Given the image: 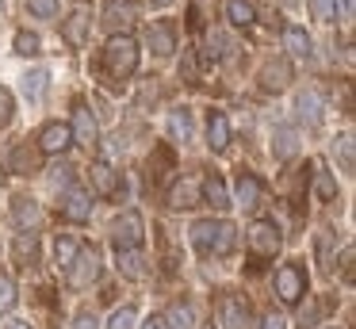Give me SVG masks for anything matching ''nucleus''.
<instances>
[{
	"label": "nucleus",
	"instance_id": "10",
	"mask_svg": "<svg viewBox=\"0 0 356 329\" xmlns=\"http://www.w3.org/2000/svg\"><path fill=\"white\" fill-rule=\"evenodd\" d=\"M222 326L226 329H253V314H249V303L238 295L222 298Z\"/></svg>",
	"mask_w": 356,
	"mask_h": 329
},
{
	"label": "nucleus",
	"instance_id": "40",
	"mask_svg": "<svg viewBox=\"0 0 356 329\" xmlns=\"http://www.w3.org/2000/svg\"><path fill=\"white\" fill-rule=\"evenodd\" d=\"M318 260H322V268H330V230L318 234Z\"/></svg>",
	"mask_w": 356,
	"mask_h": 329
},
{
	"label": "nucleus",
	"instance_id": "20",
	"mask_svg": "<svg viewBox=\"0 0 356 329\" xmlns=\"http://www.w3.org/2000/svg\"><path fill=\"white\" fill-rule=\"evenodd\" d=\"M77 252H81V237L77 234H58V241H54V264L58 268H70Z\"/></svg>",
	"mask_w": 356,
	"mask_h": 329
},
{
	"label": "nucleus",
	"instance_id": "23",
	"mask_svg": "<svg viewBox=\"0 0 356 329\" xmlns=\"http://www.w3.org/2000/svg\"><path fill=\"white\" fill-rule=\"evenodd\" d=\"M12 218H16L19 230H31L35 222H39V203H35V199H27V195H19L16 203H12Z\"/></svg>",
	"mask_w": 356,
	"mask_h": 329
},
{
	"label": "nucleus",
	"instance_id": "9",
	"mask_svg": "<svg viewBox=\"0 0 356 329\" xmlns=\"http://www.w3.org/2000/svg\"><path fill=\"white\" fill-rule=\"evenodd\" d=\"M295 111H299V119L307 122V127H318V122H322V111H325L322 92H318V88L299 92V96H295Z\"/></svg>",
	"mask_w": 356,
	"mask_h": 329
},
{
	"label": "nucleus",
	"instance_id": "37",
	"mask_svg": "<svg viewBox=\"0 0 356 329\" xmlns=\"http://www.w3.org/2000/svg\"><path fill=\"white\" fill-rule=\"evenodd\" d=\"M16 54H24V58L39 54V35H31V31H19V35H16Z\"/></svg>",
	"mask_w": 356,
	"mask_h": 329
},
{
	"label": "nucleus",
	"instance_id": "33",
	"mask_svg": "<svg viewBox=\"0 0 356 329\" xmlns=\"http://www.w3.org/2000/svg\"><path fill=\"white\" fill-rule=\"evenodd\" d=\"M337 157H341V168H345V172H356V145H353V134H341V138H337Z\"/></svg>",
	"mask_w": 356,
	"mask_h": 329
},
{
	"label": "nucleus",
	"instance_id": "49",
	"mask_svg": "<svg viewBox=\"0 0 356 329\" xmlns=\"http://www.w3.org/2000/svg\"><path fill=\"white\" fill-rule=\"evenodd\" d=\"M123 4H127V0H123Z\"/></svg>",
	"mask_w": 356,
	"mask_h": 329
},
{
	"label": "nucleus",
	"instance_id": "46",
	"mask_svg": "<svg viewBox=\"0 0 356 329\" xmlns=\"http://www.w3.org/2000/svg\"><path fill=\"white\" fill-rule=\"evenodd\" d=\"M172 0H149V8H169Z\"/></svg>",
	"mask_w": 356,
	"mask_h": 329
},
{
	"label": "nucleus",
	"instance_id": "11",
	"mask_svg": "<svg viewBox=\"0 0 356 329\" xmlns=\"http://www.w3.org/2000/svg\"><path fill=\"white\" fill-rule=\"evenodd\" d=\"M70 142H73V134H70L65 122H47V127L39 130V150L42 153H62Z\"/></svg>",
	"mask_w": 356,
	"mask_h": 329
},
{
	"label": "nucleus",
	"instance_id": "8",
	"mask_svg": "<svg viewBox=\"0 0 356 329\" xmlns=\"http://www.w3.org/2000/svg\"><path fill=\"white\" fill-rule=\"evenodd\" d=\"M62 214L70 222H85L88 214H92V195H88L85 188H77V184H70L62 195Z\"/></svg>",
	"mask_w": 356,
	"mask_h": 329
},
{
	"label": "nucleus",
	"instance_id": "25",
	"mask_svg": "<svg viewBox=\"0 0 356 329\" xmlns=\"http://www.w3.org/2000/svg\"><path fill=\"white\" fill-rule=\"evenodd\" d=\"M12 172H39V150L31 142L16 145V153H12Z\"/></svg>",
	"mask_w": 356,
	"mask_h": 329
},
{
	"label": "nucleus",
	"instance_id": "5",
	"mask_svg": "<svg viewBox=\"0 0 356 329\" xmlns=\"http://www.w3.org/2000/svg\"><path fill=\"white\" fill-rule=\"evenodd\" d=\"M276 295L284 306H295L302 295H307V272L299 264H284L276 268Z\"/></svg>",
	"mask_w": 356,
	"mask_h": 329
},
{
	"label": "nucleus",
	"instance_id": "21",
	"mask_svg": "<svg viewBox=\"0 0 356 329\" xmlns=\"http://www.w3.org/2000/svg\"><path fill=\"white\" fill-rule=\"evenodd\" d=\"M284 46H287V54H295V58H310V35L302 27H295V23L284 27Z\"/></svg>",
	"mask_w": 356,
	"mask_h": 329
},
{
	"label": "nucleus",
	"instance_id": "26",
	"mask_svg": "<svg viewBox=\"0 0 356 329\" xmlns=\"http://www.w3.org/2000/svg\"><path fill=\"white\" fill-rule=\"evenodd\" d=\"M119 272H123L127 280H142V275H146V257H142V249L119 252Z\"/></svg>",
	"mask_w": 356,
	"mask_h": 329
},
{
	"label": "nucleus",
	"instance_id": "2",
	"mask_svg": "<svg viewBox=\"0 0 356 329\" xmlns=\"http://www.w3.org/2000/svg\"><path fill=\"white\" fill-rule=\"evenodd\" d=\"M138 69V42L131 35H111L104 46V73L111 81H127Z\"/></svg>",
	"mask_w": 356,
	"mask_h": 329
},
{
	"label": "nucleus",
	"instance_id": "28",
	"mask_svg": "<svg viewBox=\"0 0 356 329\" xmlns=\"http://www.w3.org/2000/svg\"><path fill=\"white\" fill-rule=\"evenodd\" d=\"M35 257H39V237H35L31 230H24V234L16 237V260L31 268V264H35Z\"/></svg>",
	"mask_w": 356,
	"mask_h": 329
},
{
	"label": "nucleus",
	"instance_id": "1",
	"mask_svg": "<svg viewBox=\"0 0 356 329\" xmlns=\"http://www.w3.org/2000/svg\"><path fill=\"white\" fill-rule=\"evenodd\" d=\"M192 245L200 252H207V257H226L238 245V230L222 218H203L192 226Z\"/></svg>",
	"mask_w": 356,
	"mask_h": 329
},
{
	"label": "nucleus",
	"instance_id": "48",
	"mask_svg": "<svg viewBox=\"0 0 356 329\" xmlns=\"http://www.w3.org/2000/svg\"><path fill=\"white\" fill-rule=\"evenodd\" d=\"M0 8H4V0H0Z\"/></svg>",
	"mask_w": 356,
	"mask_h": 329
},
{
	"label": "nucleus",
	"instance_id": "4",
	"mask_svg": "<svg viewBox=\"0 0 356 329\" xmlns=\"http://www.w3.org/2000/svg\"><path fill=\"white\" fill-rule=\"evenodd\" d=\"M142 234H146V226H142V214H138V211H123V214L115 218V226H111V241H115L119 252L138 249V245H142Z\"/></svg>",
	"mask_w": 356,
	"mask_h": 329
},
{
	"label": "nucleus",
	"instance_id": "14",
	"mask_svg": "<svg viewBox=\"0 0 356 329\" xmlns=\"http://www.w3.org/2000/svg\"><path fill=\"white\" fill-rule=\"evenodd\" d=\"M70 134L77 138L81 145H92V142H96V119H92V111H88V104H77V107H73V127H70Z\"/></svg>",
	"mask_w": 356,
	"mask_h": 329
},
{
	"label": "nucleus",
	"instance_id": "3",
	"mask_svg": "<svg viewBox=\"0 0 356 329\" xmlns=\"http://www.w3.org/2000/svg\"><path fill=\"white\" fill-rule=\"evenodd\" d=\"M100 249H88V245H81V252L73 257V264L65 268V280H70V287H92L96 280H100Z\"/></svg>",
	"mask_w": 356,
	"mask_h": 329
},
{
	"label": "nucleus",
	"instance_id": "36",
	"mask_svg": "<svg viewBox=\"0 0 356 329\" xmlns=\"http://www.w3.org/2000/svg\"><path fill=\"white\" fill-rule=\"evenodd\" d=\"M16 306V283L8 275H0V314H8Z\"/></svg>",
	"mask_w": 356,
	"mask_h": 329
},
{
	"label": "nucleus",
	"instance_id": "44",
	"mask_svg": "<svg viewBox=\"0 0 356 329\" xmlns=\"http://www.w3.org/2000/svg\"><path fill=\"white\" fill-rule=\"evenodd\" d=\"M261 329H287V321L280 318V314H268V318L261 321Z\"/></svg>",
	"mask_w": 356,
	"mask_h": 329
},
{
	"label": "nucleus",
	"instance_id": "39",
	"mask_svg": "<svg viewBox=\"0 0 356 329\" xmlns=\"http://www.w3.org/2000/svg\"><path fill=\"white\" fill-rule=\"evenodd\" d=\"M207 46H211V50H207L211 58H222V54H226V50H222V46H226L222 31H207Z\"/></svg>",
	"mask_w": 356,
	"mask_h": 329
},
{
	"label": "nucleus",
	"instance_id": "30",
	"mask_svg": "<svg viewBox=\"0 0 356 329\" xmlns=\"http://www.w3.org/2000/svg\"><path fill=\"white\" fill-rule=\"evenodd\" d=\"M226 19L234 27H249L253 23V4H245V0H226Z\"/></svg>",
	"mask_w": 356,
	"mask_h": 329
},
{
	"label": "nucleus",
	"instance_id": "47",
	"mask_svg": "<svg viewBox=\"0 0 356 329\" xmlns=\"http://www.w3.org/2000/svg\"><path fill=\"white\" fill-rule=\"evenodd\" d=\"M8 329H31L27 321H8Z\"/></svg>",
	"mask_w": 356,
	"mask_h": 329
},
{
	"label": "nucleus",
	"instance_id": "24",
	"mask_svg": "<svg viewBox=\"0 0 356 329\" xmlns=\"http://www.w3.org/2000/svg\"><path fill=\"white\" fill-rule=\"evenodd\" d=\"M88 23H92V19H88V12H85V8H77V12L65 19V42H70V46H85Z\"/></svg>",
	"mask_w": 356,
	"mask_h": 329
},
{
	"label": "nucleus",
	"instance_id": "43",
	"mask_svg": "<svg viewBox=\"0 0 356 329\" xmlns=\"http://www.w3.org/2000/svg\"><path fill=\"white\" fill-rule=\"evenodd\" d=\"M310 4H314L318 19H330V15H333V0H310Z\"/></svg>",
	"mask_w": 356,
	"mask_h": 329
},
{
	"label": "nucleus",
	"instance_id": "17",
	"mask_svg": "<svg viewBox=\"0 0 356 329\" xmlns=\"http://www.w3.org/2000/svg\"><path fill=\"white\" fill-rule=\"evenodd\" d=\"M146 42H149V50H154V54H161V58H165V54H172V50H177V35H172V27H169V23H154V27L146 31Z\"/></svg>",
	"mask_w": 356,
	"mask_h": 329
},
{
	"label": "nucleus",
	"instance_id": "35",
	"mask_svg": "<svg viewBox=\"0 0 356 329\" xmlns=\"http://www.w3.org/2000/svg\"><path fill=\"white\" fill-rule=\"evenodd\" d=\"M58 8H62L58 0H27V12H31L35 19H54Z\"/></svg>",
	"mask_w": 356,
	"mask_h": 329
},
{
	"label": "nucleus",
	"instance_id": "13",
	"mask_svg": "<svg viewBox=\"0 0 356 329\" xmlns=\"http://www.w3.org/2000/svg\"><path fill=\"white\" fill-rule=\"evenodd\" d=\"M200 180H177L169 188V207L172 211H184V207H200Z\"/></svg>",
	"mask_w": 356,
	"mask_h": 329
},
{
	"label": "nucleus",
	"instance_id": "32",
	"mask_svg": "<svg viewBox=\"0 0 356 329\" xmlns=\"http://www.w3.org/2000/svg\"><path fill=\"white\" fill-rule=\"evenodd\" d=\"M314 191H318V199L333 203V199H337V180H333L325 168H318V172H314Z\"/></svg>",
	"mask_w": 356,
	"mask_h": 329
},
{
	"label": "nucleus",
	"instance_id": "12",
	"mask_svg": "<svg viewBox=\"0 0 356 329\" xmlns=\"http://www.w3.org/2000/svg\"><path fill=\"white\" fill-rule=\"evenodd\" d=\"M131 23H134V8L123 4V0H111L108 12H104V27H108L111 35H127Z\"/></svg>",
	"mask_w": 356,
	"mask_h": 329
},
{
	"label": "nucleus",
	"instance_id": "41",
	"mask_svg": "<svg viewBox=\"0 0 356 329\" xmlns=\"http://www.w3.org/2000/svg\"><path fill=\"white\" fill-rule=\"evenodd\" d=\"M333 4H337V19H341V23H353L356 0H333Z\"/></svg>",
	"mask_w": 356,
	"mask_h": 329
},
{
	"label": "nucleus",
	"instance_id": "31",
	"mask_svg": "<svg viewBox=\"0 0 356 329\" xmlns=\"http://www.w3.org/2000/svg\"><path fill=\"white\" fill-rule=\"evenodd\" d=\"M47 69H31V73L24 77V96L27 99H42V92H47Z\"/></svg>",
	"mask_w": 356,
	"mask_h": 329
},
{
	"label": "nucleus",
	"instance_id": "34",
	"mask_svg": "<svg viewBox=\"0 0 356 329\" xmlns=\"http://www.w3.org/2000/svg\"><path fill=\"white\" fill-rule=\"evenodd\" d=\"M134 321H138V310H134V306H119V310L111 314L108 329H134Z\"/></svg>",
	"mask_w": 356,
	"mask_h": 329
},
{
	"label": "nucleus",
	"instance_id": "45",
	"mask_svg": "<svg viewBox=\"0 0 356 329\" xmlns=\"http://www.w3.org/2000/svg\"><path fill=\"white\" fill-rule=\"evenodd\" d=\"M142 329H165V321H161V314H154V318H149V321H146V326H142Z\"/></svg>",
	"mask_w": 356,
	"mask_h": 329
},
{
	"label": "nucleus",
	"instance_id": "7",
	"mask_svg": "<svg viewBox=\"0 0 356 329\" xmlns=\"http://www.w3.org/2000/svg\"><path fill=\"white\" fill-rule=\"evenodd\" d=\"M88 176H92L96 195H104V199H119V195H123V180H119V172L108 165V161H96V165L88 168Z\"/></svg>",
	"mask_w": 356,
	"mask_h": 329
},
{
	"label": "nucleus",
	"instance_id": "27",
	"mask_svg": "<svg viewBox=\"0 0 356 329\" xmlns=\"http://www.w3.org/2000/svg\"><path fill=\"white\" fill-rule=\"evenodd\" d=\"M257 199H261V180H257L253 172H241L238 176V203L241 207H257Z\"/></svg>",
	"mask_w": 356,
	"mask_h": 329
},
{
	"label": "nucleus",
	"instance_id": "15",
	"mask_svg": "<svg viewBox=\"0 0 356 329\" xmlns=\"http://www.w3.org/2000/svg\"><path fill=\"white\" fill-rule=\"evenodd\" d=\"M200 199H203L207 207H215V211H226V207H230V195H226L222 176H215V172H211L207 180H200Z\"/></svg>",
	"mask_w": 356,
	"mask_h": 329
},
{
	"label": "nucleus",
	"instance_id": "42",
	"mask_svg": "<svg viewBox=\"0 0 356 329\" xmlns=\"http://www.w3.org/2000/svg\"><path fill=\"white\" fill-rule=\"evenodd\" d=\"M73 329H100V318H96L92 310L77 314V321H73Z\"/></svg>",
	"mask_w": 356,
	"mask_h": 329
},
{
	"label": "nucleus",
	"instance_id": "6",
	"mask_svg": "<svg viewBox=\"0 0 356 329\" xmlns=\"http://www.w3.org/2000/svg\"><path fill=\"white\" fill-rule=\"evenodd\" d=\"M249 249H253V257H276L280 252V245H284V237H280V230H276V222H253L249 226Z\"/></svg>",
	"mask_w": 356,
	"mask_h": 329
},
{
	"label": "nucleus",
	"instance_id": "19",
	"mask_svg": "<svg viewBox=\"0 0 356 329\" xmlns=\"http://www.w3.org/2000/svg\"><path fill=\"white\" fill-rule=\"evenodd\" d=\"M261 81H264L268 92L287 88V81H291V65H287V61H268V65L261 69Z\"/></svg>",
	"mask_w": 356,
	"mask_h": 329
},
{
	"label": "nucleus",
	"instance_id": "29",
	"mask_svg": "<svg viewBox=\"0 0 356 329\" xmlns=\"http://www.w3.org/2000/svg\"><path fill=\"white\" fill-rule=\"evenodd\" d=\"M169 134L177 138V142H188V138H192V115H188L184 107H177V111L169 115Z\"/></svg>",
	"mask_w": 356,
	"mask_h": 329
},
{
	"label": "nucleus",
	"instance_id": "16",
	"mask_svg": "<svg viewBox=\"0 0 356 329\" xmlns=\"http://www.w3.org/2000/svg\"><path fill=\"white\" fill-rule=\"evenodd\" d=\"M207 145L211 150H226V145H230V119H226L222 111L207 115Z\"/></svg>",
	"mask_w": 356,
	"mask_h": 329
},
{
	"label": "nucleus",
	"instance_id": "38",
	"mask_svg": "<svg viewBox=\"0 0 356 329\" xmlns=\"http://www.w3.org/2000/svg\"><path fill=\"white\" fill-rule=\"evenodd\" d=\"M12 111H16V104H12V92L0 84V127H8V122H12Z\"/></svg>",
	"mask_w": 356,
	"mask_h": 329
},
{
	"label": "nucleus",
	"instance_id": "22",
	"mask_svg": "<svg viewBox=\"0 0 356 329\" xmlns=\"http://www.w3.org/2000/svg\"><path fill=\"white\" fill-rule=\"evenodd\" d=\"M161 321H165V329H195V314L188 303H172L169 314H161Z\"/></svg>",
	"mask_w": 356,
	"mask_h": 329
},
{
	"label": "nucleus",
	"instance_id": "18",
	"mask_svg": "<svg viewBox=\"0 0 356 329\" xmlns=\"http://www.w3.org/2000/svg\"><path fill=\"white\" fill-rule=\"evenodd\" d=\"M272 153H276V161H291L295 153H299V134H295V127H280L276 138H272Z\"/></svg>",
	"mask_w": 356,
	"mask_h": 329
}]
</instances>
